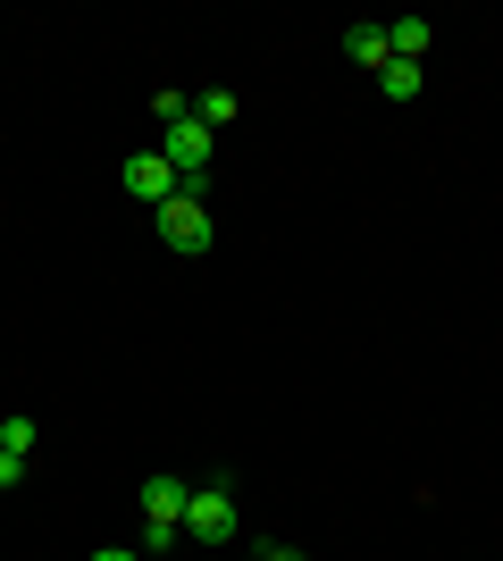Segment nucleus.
Returning <instances> with one entry per match:
<instances>
[{
  "mask_svg": "<svg viewBox=\"0 0 503 561\" xmlns=\"http://www.w3.org/2000/svg\"><path fill=\"white\" fill-rule=\"evenodd\" d=\"M236 519H243L236 478H210V486H193V503H185V537H193V545H236Z\"/></svg>",
  "mask_w": 503,
  "mask_h": 561,
  "instance_id": "2",
  "label": "nucleus"
},
{
  "mask_svg": "<svg viewBox=\"0 0 503 561\" xmlns=\"http://www.w3.org/2000/svg\"><path fill=\"white\" fill-rule=\"evenodd\" d=\"M185 545V528H168V519H144V553H176Z\"/></svg>",
  "mask_w": 503,
  "mask_h": 561,
  "instance_id": "10",
  "label": "nucleus"
},
{
  "mask_svg": "<svg viewBox=\"0 0 503 561\" xmlns=\"http://www.w3.org/2000/svg\"><path fill=\"white\" fill-rule=\"evenodd\" d=\"M420 84H428V68H420V59H386V68H378V93H386V101H420Z\"/></svg>",
  "mask_w": 503,
  "mask_h": 561,
  "instance_id": "7",
  "label": "nucleus"
},
{
  "mask_svg": "<svg viewBox=\"0 0 503 561\" xmlns=\"http://www.w3.org/2000/svg\"><path fill=\"white\" fill-rule=\"evenodd\" d=\"M135 503H144V519H168V528H185L193 486H185V478H144V486H135Z\"/></svg>",
  "mask_w": 503,
  "mask_h": 561,
  "instance_id": "4",
  "label": "nucleus"
},
{
  "mask_svg": "<svg viewBox=\"0 0 503 561\" xmlns=\"http://www.w3.org/2000/svg\"><path fill=\"white\" fill-rule=\"evenodd\" d=\"M34 436H43V427L25 420V411H9V420H0V453H25V461H34Z\"/></svg>",
  "mask_w": 503,
  "mask_h": 561,
  "instance_id": "9",
  "label": "nucleus"
},
{
  "mask_svg": "<svg viewBox=\"0 0 503 561\" xmlns=\"http://www.w3.org/2000/svg\"><path fill=\"white\" fill-rule=\"evenodd\" d=\"M193 117H202V126H236V93H227V84H210V93H193Z\"/></svg>",
  "mask_w": 503,
  "mask_h": 561,
  "instance_id": "8",
  "label": "nucleus"
},
{
  "mask_svg": "<svg viewBox=\"0 0 503 561\" xmlns=\"http://www.w3.org/2000/svg\"><path fill=\"white\" fill-rule=\"evenodd\" d=\"M252 561H261V553H252Z\"/></svg>",
  "mask_w": 503,
  "mask_h": 561,
  "instance_id": "14",
  "label": "nucleus"
},
{
  "mask_svg": "<svg viewBox=\"0 0 503 561\" xmlns=\"http://www.w3.org/2000/svg\"><path fill=\"white\" fill-rule=\"evenodd\" d=\"M261 561H311L302 545H261Z\"/></svg>",
  "mask_w": 503,
  "mask_h": 561,
  "instance_id": "12",
  "label": "nucleus"
},
{
  "mask_svg": "<svg viewBox=\"0 0 503 561\" xmlns=\"http://www.w3.org/2000/svg\"><path fill=\"white\" fill-rule=\"evenodd\" d=\"M0 486H25V453H0Z\"/></svg>",
  "mask_w": 503,
  "mask_h": 561,
  "instance_id": "11",
  "label": "nucleus"
},
{
  "mask_svg": "<svg viewBox=\"0 0 503 561\" xmlns=\"http://www.w3.org/2000/svg\"><path fill=\"white\" fill-rule=\"evenodd\" d=\"M151 218H160V243H168L176 260H202V252H210V234H218V227H210V202H202V193H168Z\"/></svg>",
  "mask_w": 503,
  "mask_h": 561,
  "instance_id": "1",
  "label": "nucleus"
},
{
  "mask_svg": "<svg viewBox=\"0 0 503 561\" xmlns=\"http://www.w3.org/2000/svg\"><path fill=\"white\" fill-rule=\"evenodd\" d=\"M428 50H436L428 18H395V25H386V59H428Z\"/></svg>",
  "mask_w": 503,
  "mask_h": 561,
  "instance_id": "5",
  "label": "nucleus"
},
{
  "mask_svg": "<svg viewBox=\"0 0 503 561\" xmlns=\"http://www.w3.org/2000/svg\"><path fill=\"white\" fill-rule=\"evenodd\" d=\"M118 185H126V193H135V202H144V210H160L168 193H176V168H168V160H160V151H135V160H126V168H118Z\"/></svg>",
  "mask_w": 503,
  "mask_h": 561,
  "instance_id": "3",
  "label": "nucleus"
},
{
  "mask_svg": "<svg viewBox=\"0 0 503 561\" xmlns=\"http://www.w3.org/2000/svg\"><path fill=\"white\" fill-rule=\"evenodd\" d=\"M344 59L378 76V68H386V25H344Z\"/></svg>",
  "mask_w": 503,
  "mask_h": 561,
  "instance_id": "6",
  "label": "nucleus"
},
{
  "mask_svg": "<svg viewBox=\"0 0 503 561\" xmlns=\"http://www.w3.org/2000/svg\"><path fill=\"white\" fill-rule=\"evenodd\" d=\"M93 561H144V553H126V545H101V553Z\"/></svg>",
  "mask_w": 503,
  "mask_h": 561,
  "instance_id": "13",
  "label": "nucleus"
}]
</instances>
